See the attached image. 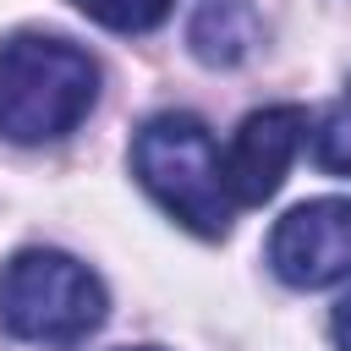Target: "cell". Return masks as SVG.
Masks as SVG:
<instances>
[{
    "label": "cell",
    "mask_w": 351,
    "mask_h": 351,
    "mask_svg": "<svg viewBox=\"0 0 351 351\" xmlns=\"http://www.w3.org/2000/svg\"><path fill=\"white\" fill-rule=\"evenodd\" d=\"M104 280L60 252V247H22L0 263V324L33 346H71L104 324Z\"/></svg>",
    "instance_id": "3"
},
{
    "label": "cell",
    "mask_w": 351,
    "mask_h": 351,
    "mask_svg": "<svg viewBox=\"0 0 351 351\" xmlns=\"http://www.w3.org/2000/svg\"><path fill=\"white\" fill-rule=\"evenodd\" d=\"M307 143V110L302 104H263L252 110L230 148H225V186L236 203H269L291 170V159Z\"/></svg>",
    "instance_id": "5"
},
{
    "label": "cell",
    "mask_w": 351,
    "mask_h": 351,
    "mask_svg": "<svg viewBox=\"0 0 351 351\" xmlns=\"http://www.w3.org/2000/svg\"><path fill=\"white\" fill-rule=\"evenodd\" d=\"M329 329H335V346L340 351H351V296L335 307V318H329Z\"/></svg>",
    "instance_id": "9"
},
{
    "label": "cell",
    "mask_w": 351,
    "mask_h": 351,
    "mask_svg": "<svg viewBox=\"0 0 351 351\" xmlns=\"http://www.w3.org/2000/svg\"><path fill=\"white\" fill-rule=\"evenodd\" d=\"M126 351H159V346H126Z\"/></svg>",
    "instance_id": "10"
},
{
    "label": "cell",
    "mask_w": 351,
    "mask_h": 351,
    "mask_svg": "<svg viewBox=\"0 0 351 351\" xmlns=\"http://www.w3.org/2000/svg\"><path fill=\"white\" fill-rule=\"evenodd\" d=\"M82 16H93L110 33H154L176 0H71Z\"/></svg>",
    "instance_id": "7"
},
{
    "label": "cell",
    "mask_w": 351,
    "mask_h": 351,
    "mask_svg": "<svg viewBox=\"0 0 351 351\" xmlns=\"http://www.w3.org/2000/svg\"><path fill=\"white\" fill-rule=\"evenodd\" d=\"M313 159H318V170H329V176H351V82H346V93L324 110V121H318V132H313Z\"/></svg>",
    "instance_id": "8"
},
{
    "label": "cell",
    "mask_w": 351,
    "mask_h": 351,
    "mask_svg": "<svg viewBox=\"0 0 351 351\" xmlns=\"http://www.w3.org/2000/svg\"><path fill=\"white\" fill-rule=\"evenodd\" d=\"M263 38L252 0H197L186 22V44L203 66H241Z\"/></svg>",
    "instance_id": "6"
},
{
    "label": "cell",
    "mask_w": 351,
    "mask_h": 351,
    "mask_svg": "<svg viewBox=\"0 0 351 351\" xmlns=\"http://www.w3.org/2000/svg\"><path fill=\"white\" fill-rule=\"evenodd\" d=\"M269 269L296 291L351 280V197H313L274 219Z\"/></svg>",
    "instance_id": "4"
},
{
    "label": "cell",
    "mask_w": 351,
    "mask_h": 351,
    "mask_svg": "<svg viewBox=\"0 0 351 351\" xmlns=\"http://www.w3.org/2000/svg\"><path fill=\"white\" fill-rule=\"evenodd\" d=\"M132 176L143 181V192L181 219L192 236H225L230 230V186H225V159L214 132L186 115V110H165L154 121L137 126L132 137Z\"/></svg>",
    "instance_id": "2"
},
{
    "label": "cell",
    "mask_w": 351,
    "mask_h": 351,
    "mask_svg": "<svg viewBox=\"0 0 351 351\" xmlns=\"http://www.w3.org/2000/svg\"><path fill=\"white\" fill-rule=\"evenodd\" d=\"M99 99V60L55 33H16L0 44V137L33 148L77 132Z\"/></svg>",
    "instance_id": "1"
}]
</instances>
